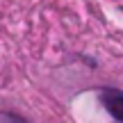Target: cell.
Instances as JSON below:
<instances>
[{
	"label": "cell",
	"instance_id": "cell-1",
	"mask_svg": "<svg viewBox=\"0 0 123 123\" xmlns=\"http://www.w3.org/2000/svg\"><path fill=\"white\" fill-rule=\"evenodd\" d=\"M100 100L105 105V110L110 112L119 123H123V91L121 89H103Z\"/></svg>",
	"mask_w": 123,
	"mask_h": 123
}]
</instances>
